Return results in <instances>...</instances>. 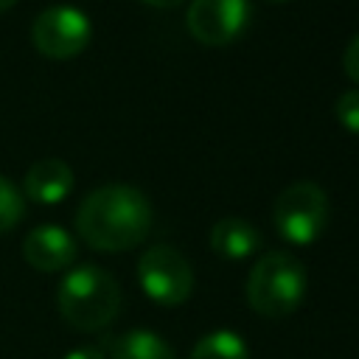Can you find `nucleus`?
I'll return each instance as SVG.
<instances>
[{
  "mask_svg": "<svg viewBox=\"0 0 359 359\" xmlns=\"http://www.w3.org/2000/svg\"><path fill=\"white\" fill-rule=\"evenodd\" d=\"M81 241L101 252H123L137 247L151 230V205L132 185H101L90 191L76 210Z\"/></svg>",
  "mask_w": 359,
  "mask_h": 359,
  "instance_id": "1",
  "label": "nucleus"
},
{
  "mask_svg": "<svg viewBox=\"0 0 359 359\" xmlns=\"http://www.w3.org/2000/svg\"><path fill=\"white\" fill-rule=\"evenodd\" d=\"M56 309L70 328L84 334L101 331L121 311V286L107 269L81 264L62 278L56 289Z\"/></svg>",
  "mask_w": 359,
  "mask_h": 359,
  "instance_id": "2",
  "label": "nucleus"
},
{
  "mask_svg": "<svg viewBox=\"0 0 359 359\" xmlns=\"http://www.w3.org/2000/svg\"><path fill=\"white\" fill-rule=\"evenodd\" d=\"M306 297V266L286 250H272L255 261L247 278V303L255 314L289 317Z\"/></svg>",
  "mask_w": 359,
  "mask_h": 359,
  "instance_id": "3",
  "label": "nucleus"
},
{
  "mask_svg": "<svg viewBox=\"0 0 359 359\" xmlns=\"http://www.w3.org/2000/svg\"><path fill=\"white\" fill-rule=\"evenodd\" d=\"M272 222L280 238L292 244H311L323 236L328 224V196L325 191L311 182L300 180L283 188L272 205Z\"/></svg>",
  "mask_w": 359,
  "mask_h": 359,
  "instance_id": "4",
  "label": "nucleus"
},
{
  "mask_svg": "<svg viewBox=\"0 0 359 359\" xmlns=\"http://www.w3.org/2000/svg\"><path fill=\"white\" fill-rule=\"evenodd\" d=\"M137 280L140 289L160 306H180L194 292V269L188 258L168 244H154L140 255Z\"/></svg>",
  "mask_w": 359,
  "mask_h": 359,
  "instance_id": "5",
  "label": "nucleus"
},
{
  "mask_svg": "<svg viewBox=\"0 0 359 359\" xmlns=\"http://www.w3.org/2000/svg\"><path fill=\"white\" fill-rule=\"evenodd\" d=\"M93 28L84 11L73 6L45 8L31 25L34 48L48 59H73L90 45Z\"/></svg>",
  "mask_w": 359,
  "mask_h": 359,
  "instance_id": "6",
  "label": "nucleus"
},
{
  "mask_svg": "<svg viewBox=\"0 0 359 359\" xmlns=\"http://www.w3.org/2000/svg\"><path fill=\"white\" fill-rule=\"evenodd\" d=\"M250 20L247 0H191L185 22L196 42L219 48L233 42Z\"/></svg>",
  "mask_w": 359,
  "mask_h": 359,
  "instance_id": "7",
  "label": "nucleus"
},
{
  "mask_svg": "<svg viewBox=\"0 0 359 359\" xmlns=\"http://www.w3.org/2000/svg\"><path fill=\"white\" fill-rule=\"evenodd\" d=\"M22 258L39 272H59L76 261V241L56 224H39L25 236Z\"/></svg>",
  "mask_w": 359,
  "mask_h": 359,
  "instance_id": "8",
  "label": "nucleus"
},
{
  "mask_svg": "<svg viewBox=\"0 0 359 359\" xmlns=\"http://www.w3.org/2000/svg\"><path fill=\"white\" fill-rule=\"evenodd\" d=\"M22 196L39 205H56L73 191V168L59 157L36 160L22 180Z\"/></svg>",
  "mask_w": 359,
  "mask_h": 359,
  "instance_id": "9",
  "label": "nucleus"
},
{
  "mask_svg": "<svg viewBox=\"0 0 359 359\" xmlns=\"http://www.w3.org/2000/svg\"><path fill=\"white\" fill-rule=\"evenodd\" d=\"M210 247L222 258L241 261L261 247V233L241 216H224L210 227Z\"/></svg>",
  "mask_w": 359,
  "mask_h": 359,
  "instance_id": "10",
  "label": "nucleus"
},
{
  "mask_svg": "<svg viewBox=\"0 0 359 359\" xmlns=\"http://www.w3.org/2000/svg\"><path fill=\"white\" fill-rule=\"evenodd\" d=\"M112 359H177V356L163 337L135 328L112 342Z\"/></svg>",
  "mask_w": 359,
  "mask_h": 359,
  "instance_id": "11",
  "label": "nucleus"
},
{
  "mask_svg": "<svg viewBox=\"0 0 359 359\" xmlns=\"http://www.w3.org/2000/svg\"><path fill=\"white\" fill-rule=\"evenodd\" d=\"M191 359H250L247 345L238 334L233 331H213L208 337H202L194 351Z\"/></svg>",
  "mask_w": 359,
  "mask_h": 359,
  "instance_id": "12",
  "label": "nucleus"
},
{
  "mask_svg": "<svg viewBox=\"0 0 359 359\" xmlns=\"http://www.w3.org/2000/svg\"><path fill=\"white\" fill-rule=\"evenodd\" d=\"M25 216V196L22 191L0 174V233L14 230Z\"/></svg>",
  "mask_w": 359,
  "mask_h": 359,
  "instance_id": "13",
  "label": "nucleus"
},
{
  "mask_svg": "<svg viewBox=\"0 0 359 359\" xmlns=\"http://www.w3.org/2000/svg\"><path fill=\"white\" fill-rule=\"evenodd\" d=\"M334 112H337V121H339L345 129H351V132L359 135V90H345V93L337 98Z\"/></svg>",
  "mask_w": 359,
  "mask_h": 359,
  "instance_id": "14",
  "label": "nucleus"
},
{
  "mask_svg": "<svg viewBox=\"0 0 359 359\" xmlns=\"http://www.w3.org/2000/svg\"><path fill=\"white\" fill-rule=\"evenodd\" d=\"M342 67L353 81H359V34L351 36V42L345 48V56H342Z\"/></svg>",
  "mask_w": 359,
  "mask_h": 359,
  "instance_id": "15",
  "label": "nucleus"
},
{
  "mask_svg": "<svg viewBox=\"0 0 359 359\" xmlns=\"http://www.w3.org/2000/svg\"><path fill=\"white\" fill-rule=\"evenodd\" d=\"M65 359H107V356H104V351L95 348V345H79V348H73Z\"/></svg>",
  "mask_w": 359,
  "mask_h": 359,
  "instance_id": "16",
  "label": "nucleus"
},
{
  "mask_svg": "<svg viewBox=\"0 0 359 359\" xmlns=\"http://www.w3.org/2000/svg\"><path fill=\"white\" fill-rule=\"evenodd\" d=\"M146 6H154V8H174V6H180L182 0H143Z\"/></svg>",
  "mask_w": 359,
  "mask_h": 359,
  "instance_id": "17",
  "label": "nucleus"
},
{
  "mask_svg": "<svg viewBox=\"0 0 359 359\" xmlns=\"http://www.w3.org/2000/svg\"><path fill=\"white\" fill-rule=\"evenodd\" d=\"M17 0H0V11H6V8H11Z\"/></svg>",
  "mask_w": 359,
  "mask_h": 359,
  "instance_id": "18",
  "label": "nucleus"
},
{
  "mask_svg": "<svg viewBox=\"0 0 359 359\" xmlns=\"http://www.w3.org/2000/svg\"><path fill=\"white\" fill-rule=\"evenodd\" d=\"M266 3H286V0H266Z\"/></svg>",
  "mask_w": 359,
  "mask_h": 359,
  "instance_id": "19",
  "label": "nucleus"
}]
</instances>
